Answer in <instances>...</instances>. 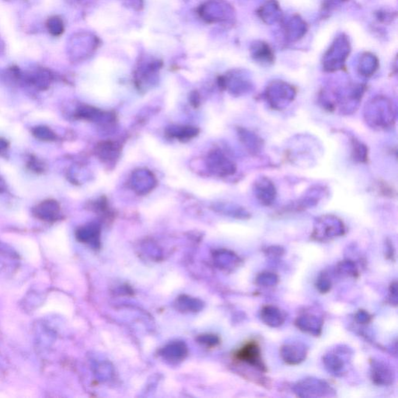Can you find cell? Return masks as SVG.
<instances>
[{"label":"cell","instance_id":"1","mask_svg":"<svg viewBox=\"0 0 398 398\" xmlns=\"http://www.w3.org/2000/svg\"><path fill=\"white\" fill-rule=\"evenodd\" d=\"M234 359L238 363H244L261 373H266L268 368L264 363L261 345L255 339L249 340L234 352Z\"/></svg>","mask_w":398,"mask_h":398},{"label":"cell","instance_id":"2","mask_svg":"<svg viewBox=\"0 0 398 398\" xmlns=\"http://www.w3.org/2000/svg\"><path fill=\"white\" fill-rule=\"evenodd\" d=\"M366 110L368 122L378 129H387L393 122V105L384 97L375 99L370 102Z\"/></svg>","mask_w":398,"mask_h":398},{"label":"cell","instance_id":"3","mask_svg":"<svg viewBox=\"0 0 398 398\" xmlns=\"http://www.w3.org/2000/svg\"><path fill=\"white\" fill-rule=\"evenodd\" d=\"M345 233V226L340 219L334 216H324L317 220L312 238L316 241H329L342 237Z\"/></svg>","mask_w":398,"mask_h":398},{"label":"cell","instance_id":"4","mask_svg":"<svg viewBox=\"0 0 398 398\" xmlns=\"http://www.w3.org/2000/svg\"><path fill=\"white\" fill-rule=\"evenodd\" d=\"M294 393L301 397L332 396L334 389L322 380L307 378L294 386Z\"/></svg>","mask_w":398,"mask_h":398},{"label":"cell","instance_id":"5","mask_svg":"<svg viewBox=\"0 0 398 398\" xmlns=\"http://www.w3.org/2000/svg\"><path fill=\"white\" fill-rule=\"evenodd\" d=\"M266 91V99L273 108L280 109L290 103L295 97V90L286 83H273Z\"/></svg>","mask_w":398,"mask_h":398},{"label":"cell","instance_id":"6","mask_svg":"<svg viewBox=\"0 0 398 398\" xmlns=\"http://www.w3.org/2000/svg\"><path fill=\"white\" fill-rule=\"evenodd\" d=\"M370 363V378L374 384L383 387L391 386L395 381V372L391 366L384 361L372 359Z\"/></svg>","mask_w":398,"mask_h":398},{"label":"cell","instance_id":"7","mask_svg":"<svg viewBox=\"0 0 398 398\" xmlns=\"http://www.w3.org/2000/svg\"><path fill=\"white\" fill-rule=\"evenodd\" d=\"M281 359L289 366H297L306 360L308 348L302 343L285 344L279 350Z\"/></svg>","mask_w":398,"mask_h":398},{"label":"cell","instance_id":"8","mask_svg":"<svg viewBox=\"0 0 398 398\" xmlns=\"http://www.w3.org/2000/svg\"><path fill=\"white\" fill-rule=\"evenodd\" d=\"M348 357V352H345L344 348H337L323 357V363L330 374L337 376L342 375L346 369V358Z\"/></svg>","mask_w":398,"mask_h":398},{"label":"cell","instance_id":"9","mask_svg":"<svg viewBox=\"0 0 398 398\" xmlns=\"http://www.w3.org/2000/svg\"><path fill=\"white\" fill-rule=\"evenodd\" d=\"M295 325L303 332L319 337L322 334L324 319L315 313H303L296 319Z\"/></svg>","mask_w":398,"mask_h":398},{"label":"cell","instance_id":"10","mask_svg":"<svg viewBox=\"0 0 398 398\" xmlns=\"http://www.w3.org/2000/svg\"><path fill=\"white\" fill-rule=\"evenodd\" d=\"M255 196L264 205H271L276 200V189L271 180L261 178L255 182L254 187Z\"/></svg>","mask_w":398,"mask_h":398},{"label":"cell","instance_id":"11","mask_svg":"<svg viewBox=\"0 0 398 398\" xmlns=\"http://www.w3.org/2000/svg\"><path fill=\"white\" fill-rule=\"evenodd\" d=\"M260 318L264 324L276 328L283 325L286 320V315L278 306L271 304L264 305L260 311Z\"/></svg>","mask_w":398,"mask_h":398},{"label":"cell","instance_id":"12","mask_svg":"<svg viewBox=\"0 0 398 398\" xmlns=\"http://www.w3.org/2000/svg\"><path fill=\"white\" fill-rule=\"evenodd\" d=\"M58 203L55 201H46L42 202L37 208V214L39 217L46 220H52L55 219L58 215Z\"/></svg>","mask_w":398,"mask_h":398},{"label":"cell","instance_id":"13","mask_svg":"<svg viewBox=\"0 0 398 398\" xmlns=\"http://www.w3.org/2000/svg\"><path fill=\"white\" fill-rule=\"evenodd\" d=\"M339 276L343 277L357 278L360 276V271L357 264L351 260L340 261L336 268Z\"/></svg>","mask_w":398,"mask_h":398},{"label":"cell","instance_id":"14","mask_svg":"<svg viewBox=\"0 0 398 398\" xmlns=\"http://www.w3.org/2000/svg\"><path fill=\"white\" fill-rule=\"evenodd\" d=\"M279 276L271 271H263L257 276L255 283L259 286L273 287L279 283Z\"/></svg>","mask_w":398,"mask_h":398},{"label":"cell","instance_id":"15","mask_svg":"<svg viewBox=\"0 0 398 398\" xmlns=\"http://www.w3.org/2000/svg\"><path fill=\"white\" fill-rule=\"evenodd\" d=\"M315 286L321 294H325L330 292L332 288V281L330 279L328 273L326 271L321 273L315 282Z\"/></svg>","mask_w":398,"mask_h":398},{"label":"cell","instance_id":"16","mask_svg":"<svg viewBox=\"0 0 398 398\" xmlns=\"http://www.w3.org/2000/svg\"><path fill=\"white\" fill-rule=\"evenodd\" d=\"M47 28L49 33L55 37L61 35L64 32V24L58 16H52L47 21Z\"/></svg>","mask_w":398,"mask_h":398},{"label":"cell","instance_id":"17","mask_svg":"<svg viewBox=\"0 0 398 398\" xmlns=\"http://www.w3.org/2000/svg\"><path fill=\"white\" fill-rule=\"evenodd\" d=\"M352 155L354 160L365 162L367 160L368 152L366 145L358 140H352Z\"/></svg>","mask_w":398,"mask_h":398},{"label":"cell","instance_id":"18","mask_svg":"<svg viewBox=\"0 0 398 398\" xmlns=\"http://www.w3.org/2000/svg\"><path fill=\"white\" fill-rule=\"evenodd\" d=\"M34 136L40 140L51 141L55 139L53 132L46 126H38L33 130Z\"/></svg>","mask_w":398,"mask_h":398},{"label":"cell","instance_id":"19","mask_svg":"<svg viewBox=\"0 0 398 398\" xmlns=\"http://www.w3.org/2000/svg\"><path fill=\"white\" fill-rule=\"evenodd\" d=\"M372 316L364 309H360L355 315V321L360 324H368L372 321Z\"/></svg>","mask_w":398,"mask_h":398},{"label":"cell","instance_id":"20","mask_svg":"<svg viewBox=\"0 0 398 398\" xmlns=\"http://www.w3.org/2000/svg\"><path fill=\"white\" fill-rule=\"evenodd\" d=\"M388 301L391 306H397V282L393 281L389 287Z\"/></svg>","mask_w":398,"mask_h":398},{"label":"cell","instance_id":"21","mask_svg":"<svg viewBox=\"0 0 398 398\" xmlns=\"http://www.w3.org/2000/svg\"><path fill=\"white\" fill-rule=\"evenodd\" d=\"M284 249L281 247H276V246H273V247H268L265 250V254L270 257H280L283 255Z\"/></svg>","mask_w":398,"mask_h":398},{"label":"cell","instance_id":"22","mask_svg":"<svg viewBox=\"0 0 398 398\" xmlns=\"http://www.w3.org/2000/svg\"><path fill=\"white\" fill-rule=\"evenodd\" d=\"M386 256H387V259H390L392 260V261H394V258H395V252H394V248H393V244H388L387 243V247H386Z\"/></svg>","mask_w":398,"mask_h":398},{"label":"cell","instance_id":"23","mask_svg":"<svg viewBox=\"0 0 398 398\" xmlns=\"http://www.w3.org/2000/svg\"><path fill=\"white\" fill-rule=\"evenodd\" d=\"M136 2L138 3V4H139V5H141V2H142V0H136Z\"/></svg>","mask_w":398,"mask_h":398}]
</instances>
